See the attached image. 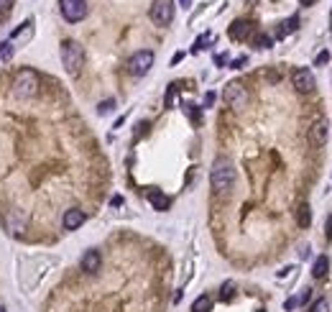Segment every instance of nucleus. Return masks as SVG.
Masks as SVG:
<instances>
[{"label":"nucleus","instance_id":"34","mask_svg":"<svg viewBox=\"0 0 332 312\" xmlns=\"http://www.w3.org/2000/svg\"><path fill=\"white\" fill-rule=\"evenodd\" d=\"M182 6H184V8H189V6H192V0H182Z\"/></svg>","mask_w":332,"mask_h":312},{"label":"nucleus","instance_id":"16","mask_svg":"<svg viewBox=\"0 0 332 312\" xmlns=\"http://www.w3.org/2000/svg\"><path fill=\"white\" fill-rule=\"evenodd\" d=\"M327 269H330V258H327V256H320V258H315V266H312V276L322 279V276H327Z\"/></svg>","mask_w":332,"mask_h":312},{"label":"nucleus","instance_id":"17","mask_svg":"<svg viewBox=\"0 0 332 312\" xmlns=\"http://www.w3.org/2000/svg\"><path fill=\"white\" fill-rule=\"evenodd\" d=\"M192 312H212V297H207V294L197 297L192 304Z\"/></svg>","mask_w":332,"mask_h":312},{"label":"nucleus","instance_id":"13","mask_svg":"<svg viewBox=\"0 0 332 312\" xmlns=\"http://www.w3.org/2000/svg\"><path fill=\"white\" fill-rule=\"evenodd\" d=\"M148 200H151V205L156 208L159 212L169 210V205H171V200H169L164 192H159V190H151V192H148Z\"/></svg>","mask_w":332,"mask_h":312},{"label":"nucleus","instance_id":"20","mask_svg":"<svg viewBox=\"0 0 332 312\" xmlns=\"http://www.w3.org/2000/svg\"><path fill=\"white\" fill-rule=\"evenodd\" d=\"M10 56H13V44L3 41V44H0V59H10Z\"/></svg>","mask_w":332,"mask_h":312},{"label":"nucleus","instance_id":"11","mask_svg":"<svg viewBox=\"0 0 332 312\" xmlns=\"http://www.w3.org/2000/svg\"><path fill=\"white\" fill-rule=\"evenodd\" d=\"M84 220H87V212L84 210L69 208V210L64 212V218H61V226H64V230H77V228L84 226Z\"/></svg>","mask_w":332,"mask_h":312},{"label":"nucleus","instance_id":"27","mask_svg":"<svg viewBox=\"0 0 332 312\" xmlns=\"http://www.w3.org/2000/svg\"><path fill=\"white\" fill-rule=\"evenodd\" d=\"M292 272H294V266H286V269H284V272H279V279H284V276H289Z\"/></svg>","mask_w":332,"mask_h":312},{"label":"nucleus","instance_id":"26","mask_svg":"<svg viewBox=\"0 0 332 312\" xmlns=\"http://www.w3.org/2000/svg\"><path fill=\"white\" fill-rule=\"evenodd\" d=\"M215 105V92H207L205 95V108H212Z\"/></svg>","mask_w":332,"mask_h":312},{"label":"nucleus","instance_id":"15","mask_svg":"<svg viewBox=\"0 0 332 312\" xmlns=\"http://www.w3.org/2000/svg\"><path fill=\"white\" fill-rule=\"evenodd\" d=\"M309 222H312V212H309V205L307 202H302L297 208V226L299 228H309Z\"/></svg>","mask_w":332,"mask_h":312},{"label":"nucleus","instance_id":"9","mask_svg":"<svg viewBox=\"0 0 332 312\" xmlns=\"http://www.w3.org/2000/svg\"><path fill=\"white\" fill-rule=\"evenodd\" d=\"M307 141H309L312 148H322V144L327 141V123H325V118L315 120L312 126L307 128Z\"/></svg>","mask_w":332,"mask_h":312},{"label":"nucleus","instance_id":"1","mask_svg":"<svg viewBox=\"0 0 332 312\" xmlns=\"http://www.w3.org/2000/svg\"><path fill=\"white\" fill-rule=\"evenodd\" d=\"M210 184L215 190V194H228L235 184V166L228 156H217L212 172H210Z\"/></svg>","mask_w":332,"mask_h":312},{"label":"nucleus","instance_id":"35","mask_svg":"<svg viewBox=\"0 0 332 312\" xmlns=\"http://www.w3.org/2000/svg\"><path fill=\"white\" fill-rule=\"evenodd\" d=\"M0 312H5V307H3V304H0Z\"/></svg>","mask_w":332,"mask_h":312},{"label":"nucleus","instance_id":"6","mask_svg":"<svg viewBox=\"0 0 332 312\" xmlns=\"http://www.w3.org/2000/svg\"><path fill=\"white\" fill-rule=\"evenodd\" d=\"M151 66H153V52H148V49H141L128 59V72L133 77H143Z\"/></svg>","mask_w":332,"mask_h":312},{"label":"nucleus","instance_id":"14","mask_svg":"<svg viewBox=\"0 0 332 312\" xmlns=\"http://www.w3.org/2000/svg\"><path fill=\"white\" fill-rule=\"evenodd\" d=\"M299 28V18L297 16H292V18H286V20H281L279 24V28H276V38H286L292 31H297Z\"/></svg>","mask_w":332,"mask_h":312},{"label":"nucleus","instance_id":"28","mask_svg":"<svg viewBox=\"0 0 332 312\" xmlns=\"http://www.w3.org/2000/svg\"><path fill=\"white\" fill-rule=\"evenodd\" d=\"M325 228H327V230H325V233H327V238H332V215L327 218V226H325Z\"/></svg>","mask_w":332,"mask_h":312},{"label":"nucleus","instance_id":"3","mask_svg":"<svg viewBox=\"0 0 332 312\" xmlns=\"http://www.w3.org/2000/svg\"><path fill=\"white\" fill-rule=\"evenodd\" d=\"M13 95L18 100H28L38 95V74L33 70H20L13 80Z\"/></svg>","mask_w":332,"mask_h":312},{"label":"nucleus","instance_id":"8","mask_svg":"<svg viewBox=\"0 0 332 312\" xmlns=\"http://www.w3.org/2000/svg\"><path fill=\"white\" fill-rule=\"evenodd\" d=\"M292 84H294V90H297V92H302V95L315 92V87H317L315 74L309 72L307 66H299V70H294V72H292Z\"/></svg>","mask_w":332,"mask_h":312},{"label":"nucleus","instance_id":"29","mask_svg":"<svg viewBox=\"0 0 332 312\" xmlns=\"http://www.w3.org/2000/svg\"><path fill=\"white\" fill-rule=\"evenodd\" d=\"M246 62H248L246 56H240V59H235V62H233V66H235V70H240V66H243V64H246Z\"/></svg>","mask_w":332,"mask_h":312},{"label":"nucleus","instance_id":"4","mask_svg":"<svg viewBox=\"0 0 332 312\" xmlns=\"http://www.w3.org/2000/svg\"><path fill=\"white\" fill-rule=\"evenodd\" d=\"M59 13L66 24H79L87 18V0H59Z\"/></svg>","mask_w":332,"mask_h":312},{"label":"nucleus","instance_id":"24","mask_svg":"<svg viewBox=\"0 0 332 312\" xmlns=\"http://www.w3.org/2000/svg\"><path fill=\"white\" fill-rule=\"evenodd\" d=\"M309 297H312V289H304V292H302L297 300H299V304H307V302H309Z\"/></svg>","mask_w":332,"mask_h":312},{"label":"nucleus","instance_id":"2","mask_svg":"<svg viewBox=\"0 0 332 312\" xmlns=\"http://www.w3.org/2000/svg\"><path fill=\"white\" fill-rule=\"evenodd\" d=\"M61 64H64L66 74H72V77H77L82 72V66H84V49L79 46L77 41L66 38L61 44Z\"/></svg>","mask_w":332,"mask_h":312},{"label":"nucleus","instance_id":"25","mask_svg":"<svg viewBox=\"0 0 332 312\" xmlns=\"http://www.w3.org/2000/svg\"><path fill=\"white\" fill-rule=\"evenodd\" d=\"M327 62H330V54H327V52H322V54L317 56V66H322V64H327Z\"/></svg>","mask_w":332,"mask_h":312},{"label":"nucleus","instance_id":"5","mask_svg":"<svg viewBox=\"0 0 332 312\" xmlns=\"http://www.w3.org/2000/svg\"><path fill=\"white\" fill-rule=\"evenodd\" d=\"M151 20L156 26H169L174 20V0H153L151 3Z\"/></svg>","mask_w":332,"mask_h":312},{"label":"nucleus","instance_id":"31","mask_svg":"<svg viewBox=\"0 0 332 312\" xmlns=\"http://www.w3.org/2000/svg\"><path fill=\"white\" fill-rule=\"evenodd\" d=\"M182 56H184L182 52H179V54H174V59H171V64H179V62H182Z\"/></svg>","mask_w":332,"mask_h":312},{"label":"nucleus","instance_id":"21","mask_svg":"<svg viewBox=\"0 0 332 312\" xmlns=\"http://www.w3.org/2000/svg\"><path fill=\"white\" fill-rule=\"evenodd\" d=\"M271 44H274L271 36H266V34H261V36L256 38V46H258V49H271Z\"/></svg>","mask_w":332,"mask_h":312},{"label":"nucleus","instance_id":"23","mask_svg":"<svg viewBox=\"0 0 332 312\" xmlns=\"http://www.w3.org/2000/svg\"><path fill=\"white\" fill-rule=\"evenodd\" d=\"M312 312H330V304H327L325 300H320V302L312 304Z\"/></svg>","mask_w":332,"mask_h":312},{"label":"nucleus","instance_id":"18","mask_svg":"<svg viewBox=\"0 0 332 312\" xmlns=\"http://www.w3.org/2000/svg\"><path fill=\"white\" fill-rule=\"evenodd\" d=\"M233 294H235V284L233 282H225L223 286H220V300H223V302H230Z\"/></svg>","mask_w":332,"mask_h":312},{"label":"nucleus","instance_id":"30","mask_svg":"<svg viewBox=\"0 0 332 312\" xmlns=\"http://www.w3.org/2000/svg\"><path fill=\"white\" fill-rule=\"evenodd\" d=\"M297 304H299V300H286V304H284V307H286V310H294Z\"/></svg>","mask_w":332,"mask_h":312},{"label":"nucleus","instance_id":"12","mask_svg":"<svg viewBox=\"0 0 332 312\" xmlns=\"http://www.w3.org/2000/svg\"><path fill=\"white\" fill-rule=\"evenodd\" d=\"M251 31H253V24L246 20V18H240V20H235V24L230 26V38L233 41H246L251 36Z\"/></svg>","mask_w":332,"mask_h":312},{"label":"nucleus","instance_id":"19","mask_svg":"<svg viewBox=\"0 0 332 312\" xmlns=\"http://www.w3.org/2000/svg\"><path fill=\"white\" fill-rule=\"evenodd\" d=\"M176 90H179V84H169V90H166V98H164V105H166V108H171V105H174Z\"/></svg>","mask_w":332,"mask_h":312},{"label":"nucleus","instance_id":"7","mask_svg":"<svg viewBox=\"0 0 332 312\" xmlns=\"http://www.w3.org/2000/svg\"><path fill=\"white\" fill-rule=\"evenodd\" d=\"M223 100H225L230 108L240 110V108H246V102H248V90H246L240 82H228L225 90H223Z\"/></svg>","mask_w":332,"mask_h":312},{"label":"nucleus","instance_id":"33","mask_svg":"<svg viewBox=\"0 0 332 312\" xmlns=\"http://www.w3.org/2000/svg\"><path fill=\"white\" fill-rule=\"evenodd\" d=\"M302 6H315V0H299Z\"/></svg>","mask_w":332,"mask_h":312},{"label":"nucleus","instance_id":"10","mask_svg":"<svg viewBox=\"0 0 332 312\" xmlns=\"http://www.w3.org/2000/svg\"><path fill=\"white\" fill-rule=\"evenodd\" d=\"M100 266H102V256L97 248H90V251H84V256L79 258V269L84 274H97L100 272Z\"/></svg>","mask_w":332,"mask_h":312},{"label":"nucleus","instance_id":"22","mask_svg":"<svg viewBox=\"0 0 332 312\" xmlns=\"http://www.w3.org/2000/svg\"><path fill=\"white\" fill-rule=\"evenodd\" d=\"M113 108H115V100H105V102H100V105H97V113H100V116H105V113H110Z\"/></svg>","mask_w":332,"mask_h":312},{"label":"nucleus","instance_id":"32","mask_svg":"<svg viewBox=\"0 0 332 312\" xmlns=\"http://www.w3.org/2000/svg\"><path fill=\"white\" fill-rule=\"evenodd\" d=\"M8 6H10V0H0V10H5Z\"/></svg>","mask_w":332,"mask_h":312},{"label":"nucleus","instance_id":"36","mask_svg":"<svg viewBox=\"0 0 332 312\" xmlns=\"http://www.w3.org/2000/svg\"><path fill=\"white\" fill-rule=\"evenodd\" d=\"M256 312H266V310H256Z\"/></svg>","mask_w":332,"mask_h":312}]
</instances>
